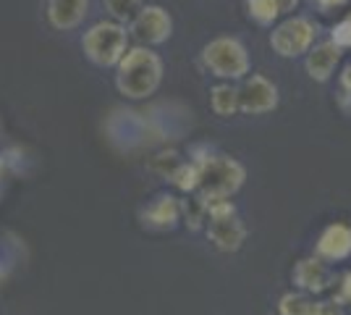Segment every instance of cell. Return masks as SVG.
Listing matches in <instances>:
<instances>
[{
    "label": "cell",
    "mask_w": 351,
    "mask_h": 315,
    "mask_svg": "<svg viewBox=\"0 0 351 315\" xmlns=\"http://www.w3.org/2000/svg\"><path fill=\"white\" fill-rule=\"evenodd\" d=\"M330 43L336 47H351V19H343L333 27V34H330Z\"/></svg>",
    "instance_id": "obj_20"
},
{
    "label": "cell",
    "mask_w": 351,
    "mask_h": 315,
    "mask_svg": "<svg viewBox=\"0 0 351 315\" xmlns=\"http://www.w3.org/2000/svg\"><path fill=\"white\" fill-rule=\"evenodd\" d=\"M317 8H320L322 14H330V11H336V8H343L349 0H312Z\"/></svg>",
    "instance_id": "obj_22"
},
{
    "label": "cell",
    "mask_w": 351,
    "mask_h": 315,
    "mask_svg": "<svg viewBox=\"0 0 351 315\" xmlns=\"http://www.w3.org/2000/svg\"><path fill=\"white\" fill-rule=\"evenodd\" d=\"M312 315H346V310H343L341 302H336V300H320V302H315Z\"/></svg>",
    "instance_id": "obj_21"
},
{
    "label": "cell",
    "mask_w": 351,
    "mask_h": 315,
    "mask_svg": "<svg viewBox=\"0 0 351 315\" xmlns=\"http://www.w3.org/2000/svg\"><path fill=\"white\" fill-rule=\"evenodd\" d=\"M105 11L110 14V21L116 24H132L136 14L145 8V0H103Z\"/></svg>",
    "instance_id": "obj_15"
},
{
    "label": "cell",
    "mask_w": 351,
    "mask_h": 315,
    "mask_svg": "<svg viewBox=\"0 0 351 315\" xmlns=\"http://www.w3.org/2000/svg\"><path fill=\"white\" fill-rule=\"evenodd\" d=\"M336 302H341V305H343V302H351V270L341 279V297H338Z\"/></svg>",
    "instance_id": "obj_23"
},
{
    "label": "cell",
    "mask_w": 351,
    "mask_h": 315,
    "mask_svg": "<svg viewBox=\"0 0 351 315\" xmlns=\"http://www.w3.org/2000/svg\"><path fill=\"white\" fill-rule=\"evenodd\" d=\"M202 181H199V197H226L231 200L241 189V184L247 179L244 165L236 158L228 155H213L202 168Z\"/></svg>",
    "instance_id": "obj_4"
},
{
    "label": "cell",
    "mask_w": 351,
    "mask_h": 315,
    "mask_svg": "<svg viewBox=\"0 0 351 315\" xmlns=\"http://www.w3.org/2000/svg\"><path fill=\"white\" fill-rule=\"evenodd\" d=\"M315 302L309 300L304 292H289L278 300V313L280 315H312Z\"/></svg>",
    "instance_id": "obj_17"
},
{
    "label": "cell",
    "mask_w": 351,
    "mask_h": 315,
    "mask_svg": "<svg viewBox=\"0 0 351 315\" xmlns=\"http://www.w3.org/2000/svg\"><path fill=\"white\" fill-rule=\"evenodd\" d=\"M341 92H343V97H351V63L341 74Z\"/></svg>",
    "instance_id": "obj_24"
},
{
    "label": "cell",
    "mask_w": 351,
    "mask_h": 315,
    "mask_svg": "<svg viewBox=\"0 0 351 315\" xmlns=\"http://www.w3.org/2000/svg\"><path fill=\"white\" fill-rule=\"evenodd\" d=\"M278 5H280V14H291L293 8L299 5V0H278Z\"/></svg>",
    "instance_id": "obj_25"
},
{
    "label": "cell",
    "mask_w": 351,
    "mask_h": 315,
    "mask_svg": "<svg viewBox=\"0 0 351 315\" xmlns=\"http://www.w3.org/2000/svg\"><path fill=\"white\" fill-rule=\"evenodd\" d=\"M202 63L207 71L218 79H247L249 74V53L236 37H215L202 47Z\"/></svg>",
    "instance_id": "obj_3"
},
{
    "label": "cell",
    "mask_w": 351,
    "mask_h": 315,
    "mask_svg": "<svg viewBox=\"0 0 351 315\" xmlns=\"http://www.w3.org/2000/svg\"><path fill=\"white\" fill-rule=\"evenodd\" d=\"M338 60H341V47H336L330 40H325V43L312 45V50L307 53V60H304V69H307L309 79L328 82L336 71Z\"/></svg>",
    "instance_id": "obj_11"
},
{
    "label": "cell",
    "mask_w": 351,
    "mask_h": 315,
    "mask_svg": "<svg viewBox=\"0 0 351 315\" xmlns=\"http://www.w3.org/2000/svg\"><path fill=\"white\" fill-rule=\"evenodd\" d=\"M207 240L213 242L220 253H236L247 240V226L241 224L236 215L210 218L207 221Z\"/></svg>",
    "instance_id": "obj_8"
},
{
    "label": "cell",
    "mask_w": 351,
    "mask_h": 315,
    "mask_svg": "<svg viewBox=\"0 0 351 315\" xmlns=\"http://www.w3.org/2000/svg\"><path fill=\"white\" fill-rule=\"evenodd\" d=\"M162 82V58L145 45L129 47L116 66V90L129 100H147Z\"/></svg>",
    "instance_id": "obj_1"
},
{
    "label": "cell",
    "mask_w": 351,
    "mask_h": 315,
    "mask_svg": "<svg viewBox=\"0 0 351 315\" xmlns=\"http://www.w3.org/2000/svg\"><path fill=\"white\" fill-rule=\"evenodd\" d=\"M89 0H47V21L60 32L76 30L87 16Z\"/></svg>",
    "instance_id": "obj_12"
},
{
    "label": "cell",
    "mask_w": 351,
    "mask_h": 315,
    "mask_svg": "<svg viewBox=\"0 0 351 315\" xmlns=\"http://www.w3.org/2000/svg\"><path fill=\"white\" fill-rule=\"evenodd\" d=\"M317 37V27L307 16H289L270 32V47L283 58H296L302 53H309Z\"/></svg>",
    "instance_id": "obj_5"
},
{
    "label": "cell",
    "mask_w": 351,
    "mask_h": 315,
    "mask_svg": "<svg viewBox=\"0 0 351 315\" xmlns=\"http://www.w3.org/2000/svg\"><path fill=\"white\" fill-rule=\"evenodd\" d=\"M181 215H186V224L191 229H202V221H205V208L199 200H189V202H181Z\"/></svg>",
    "instance_id": "obj_19"
},
{
    "label": "cell",
    "mask_w": 351,
    "mask_h": 315,
    "mask_svg": "<svg viewBox=\"0 0 351 315\" xmlns=\"http://www.w3.org/2000/svg\"><path fill=\"white\" fill-rule=\"evenodd\" d=\"M129 34L139 45H162L173 34V19L162 5H145L129 24Z\"/></svg>",
    "instance_id": "obj_6"
},
{
    "label": "cell",
    "mask_w": 351,
    "mask_h": 315,
    "mask_svg": "<svg viewBox=\"0 0 351 315\" xmlns=\"http://www.w3.org/2000/svg\"><path fill=\"white\" fill-rule=\"evenodd\" d=\"M315 255L320 260H346L351 255V226L341 221L325 226L315 244Z\"/></svg>",
    "instance_id": "obj_9"
},
{
    "label": "cell",
    "mask_w": 351,
    "mask_h": 315,
    "mask_svg": "<svg viewBox=\"0 0 351 315\" xmlns=\"http://www.w3.org/2000/svg\"><path fill=\"white\" fill-rule=\"evenodd\" d=\"M82 47L95 66H103V69L118 66L129 50V30L116 21H97L84 32Z\"/></svg>",
    "instance_id": "obj_2"
},
{
    "label": "cell",
    "mask_w": 351,
    "mask_h": 315,
    "mask_svg": "<svg viewBox=\"0 0 351 315\" xmlns=\"http://www.w3.org/2000/svg\"><path fill=\"white\" fill-rule=\"evenodd\" d=\"M210 105L215 110V116L220 119H228L239 110V87L234 84H218L210 92Z\"/></svg>",
    "instance_id": "obj_14"
},
{
    "label": "cell",
    "mask_w": 351,
    "mask_h": 315,
    "mask_svg": "<svg viewBox=\"0 0 351 315\" xmlns=\"http://www.w3.org/2000/svg\"><path fill=\"white\" fill-rule=\"evenodd\" d=\"M349 19H351V16H349Z\"/></svg>",
    "instance_id": "obj_26"
},
{
    "label": "cell",
    "mask_w": 351,
    "mask_h": 315,
    "mask_svg": "<svg viewBox=\"0 0 351 315\" xmlns=\"http://www.w3.org/2000/svg\"><path fill=\"white\" fill-rule=\"evenodd\" d=\"M291 279L304 294H320V292H325L330 286L333 273L328 270V266L322 263L320 257H304V260H299L293 266Z\"/></svg>",
    "instance_id": "obj_10"
},
{
    "label": "cell",
    "mask_w": 351,
    "mask_h": 315,
    "mask_svg": "<svg viewBox=\"0 0 351 315\" xmlns=\"http://www.w3.org/2000/svg\"><path fill=\"white\" fill-rule=\"evenodd\" d=\"M247 11L260 27H270L280 16V5L278 0H247Z\"/></svg>",
    "instance_id": "obj_16"
},
{
    "label": "cell",
    "mask_w": 351,
    "mask_h": 315,
    "mask_svg": "<svg viewBox=\"0 0 351 315\" xmlns=\"http://www.w3.org/2000/svg\"><path fill=\"white\" fill-rule=\"evenodd\" d=\"M171 181H173L176 187L181 189V192H194V189H199L202 171H199V165H194V163H181L173 171Z\"/></svg>",
    "instance_id": "obj_18"
},
{
    "label": "cell",
    "mask_w": 351,
    "mask_h": 315,
    "mask_svg": "<svg viewBox=\"0 0 351 315\" xmlns=\"http://www.w3.org/2000/svg\"><path fill=\"white\" fill-rule=\"evenodd\" d=\"M278 87L263 74H252L239 87V110L247 116H263L278 108Z\"/></svg>",
    "instance_id": "obj_7"
},
{
    "label": "cell",
    "mask_w": 351,
    "mask_h": 315,
    "mask_svg": "<svg viewBox=\"0 0 351 315\" xmlns=\"http://www.w3.org/2000/svg\"><path fill=\"white\" fill-rule=\"evenodd\" d=\"M142 221L149 229H173L181 221V202L173 195H158L142 210Z\"/></svg>",
    "instance_id": "obj_13"
}]
</instances>
